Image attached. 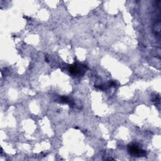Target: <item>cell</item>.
<instances>
[{"label":"cell","instance_id":"obj_1","mask_svg":"<svg viewBox=\"0 0 161 161\" xmlns=\"http://www.w3.org/2000/svg\"><path fill=\"white\" fill-rule=\"evenodd\" d=\"M128 152L130 154L133 155H143L145 153V152L140 149L135 144H131L128 147Z\"/></svg>","mask_w":161,"mask_h":161}]
</instances>
